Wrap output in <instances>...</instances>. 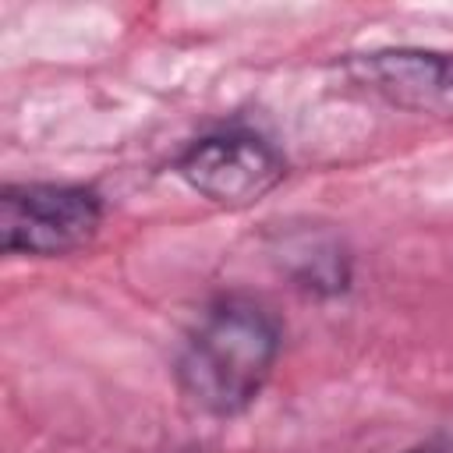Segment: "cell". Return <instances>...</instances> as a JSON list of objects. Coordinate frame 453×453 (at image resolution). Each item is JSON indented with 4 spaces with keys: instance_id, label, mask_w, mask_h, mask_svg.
Returning <instances> with one entry per match:
<instances>
[{
    "instance_id": "cell-4",
    "label": "cell",
    "mask_w": 453,
    "mask_h": 453,
    "mask_svg": "<svg viewBox=\"0 0 453 453\" xmlns=\"http://www.w3.org/2000/svg\"><path fill=\"white\" fill-rule=\"evenodd\" d=\"M343 67L354 85L386 99L389 106L453 124V53L389 46L350 53Z\"/></svg>"
},
{
    "instance_id": "cell-3",
    "label": "cell",
    "mask_w": 453,
    "mask_h": 453,
    "mask_svg": "<svg viewBox=\"0 0 453 453\" xmlns=\"http://www.w3.org/2000/svg\"><path fill=\"white\" fill-rule=\"evenodd\" d=\"M173 170L195 195L223 209L255 205L287 177L280 149L251 131L205 134L177 156Z\"/></svg>"
},
{
    "instance_id": "cell-6",
    "label": "cell",
    "mask_w": 453,
    "mask_h": 453,
    "mask_svg": "<svg viewBox=\"0 0 453 453\" xmlns=\"http://www.w3.org/2000/svg\"><path fill=\"white\" fill-rule=\"evenodd\" d=\"M407 453H453V439H432V442L414 446V449H407Z\"/></svg>"
},
{
    "instance_id": "cell-2",
    "label": "cell",
    "mask_w": 453,
    "mask_h": 453,
    "mask_svg": "<svg viewBox=\"0 0 453 453\" xmlns=\"http://www.w3.org/2000/svg\"><path fill=\"white\" fill-rule=\"evenodd\" d=\"M103 223V198L85 184H7L0 244L7 255L60 258L85 248Z\"/></svg>"
},
{
    "instance_id": "cell-1",
    "label": "cell",
    "mask_w": 453,
    "mask_h": 453,
    "mask_svg": "<svg viewBox=\"0 0 453 453\" xmlns=\"http://www.w3.org/2000/svg\"><path fill=\"white\" fill-rule=\"evenodd\" d=\"M280 319L255 297H219L188 329L177 350V389L209 418L248 411L280 357Z\"/></svg>"
},
{
    "instance_id": "cell-5",
    "label": "cell",
    "mask_w": 453,
    "mask_h": 453,
    "mask_svg": "<svg viewBox=\"0 0 453 453\" xmlns=\"http://www.w3.org/2000/svg\"><path fill=\"white\" fill-rule=\"evenodd\" d=\"M280 269L308 294L315 297H333L343 294L350 283V258L340 244V237L311 226V230H297L287 234L276 248Z\"/></svg>"
}]
</instances>
